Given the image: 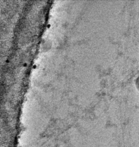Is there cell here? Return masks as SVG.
<instances>
[{
  "instance_id": "1",
  "label": "cell",
  "mask_w": 139,
  "mask_h": 147,
  "mask_svg": "<svg viewBox=\"0 0 139 147\" xmlns=\"http://www.w3.org/2000/svg\"><path fill=\"white\" fill-rule=\"evenodd\" d=\"M136 86L139 91V76L137 77V78L136 80Z\"/></svg>"
}]
</instances>
